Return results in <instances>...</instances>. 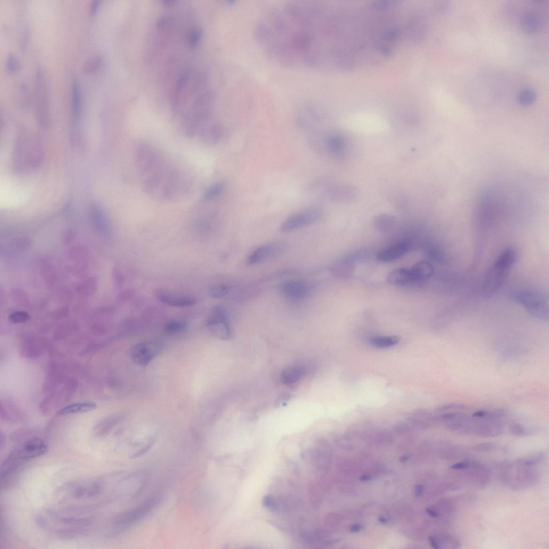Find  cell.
Instances as JSON below:
<instances>
[{
  "instance_id": "d590c367",
  "label": "cell",
  "mask_w": 549,
  "mask_h": 549,
  "mask_svg": "<svg viewBox=\"0 0 549 549\" xmlns=\"http://www.w3.org/2000/svg\"><path fill=\"white\" fill-rule=\"evenodd\" d=\"M470 466V464L468 463H459L453 465H452L450 468L451 469L456 470H462L467 469Z\"/></svg>"
},
{
  "instance_id": "836d02e7",
  "label": "cell",
  "mask_w": 549,
  "mask_h": 549,
  "mask_svg": "<svg viewBox=\"0 0 549 549\" xmlns=\"http://www.w3.org/2000/svg\"><path fill=\"white\" fill-rule=\"evenodd\" d=\"M542 456L543 454L540 453L536 456L530 457L528 459L524 460V465L528 466L535 465L536 463H538L540 461V459H542Z\"/></svg>"
},
{
  "instance_id": "e575fe53",
  "label": "cell",
  "mask_w": 549,
  "mask_h": 549,
  "mask_svg": "<svg viewBox=\"0 0 549 549\" xmlns=\"http://www.w3.org/2000/svg\"><path fill=\"white\" fill-rule=\"evenodd\" d=\"M153 442V441H151L146 446H145L144 448L140 450L139 451L137 452V453L134 454L132 456L131 458L135 459L136 458H138L146 453L151 448V446H152Z\"/></svg>"
},
{
  "instance_id": "ac0fdd59",
  "label": "cell",
  "mask_w": 549,
  "mask_h": 549,
  "mask_svg": "<svg viewBox=\"0 0 549 549\" xmlns=\"http://www.w3.org/2000/svg\"><path fill=\"white\" fill-rule=\"evenodd\" d=\"M410 269L414 281L429 279L432 276L434 270L432 265L425 261L417 263Z\"/></svg>"
},
{
  "instance_id": "5bb4252c",
  "label": "cell",
  "mask_w": 549,
  "mask_h": 549,
  "mask_svg": "<svg viewBox=\"0 0 549 549\" xmlns=\"http://www.w3.org/2000/svg\"><path fill=\"white\" fill-rule=\"evenodd\" d=\"M305 369L301 365H292L283 370L281 375V381L286 386H292L304 376Z\"/></svg>"
},
{
  "instance_id": "ffe728a7",
  "label": "cell",
  "mask_w": 549,
  "mask_h": 549,
  "mask_svg": "<svg viewBox=\"0 0 549 549\" xmlns=\"http://www.w3.org/2000/svg\"><path fill=\"white\" fill-rule=\"evenodd\" d=\"M400 341L398 336H375L370 338L369 342L376 348H387L397 345Z\"/></svg>"
},
{
  "instance_id": "7c38bea8",
  "label": "cell",
  "mask_w": 549,
  "mask_h": 549,
  "mask_svg": "<svg viewBox=\"0 0 549 549\" xmlns=\"http://www.w3.org/2000/svg\"><path fill=\"white\" fill-rule=\"evenodd\" d=\"M408 421L411 426L424 429L436 421V417L429 411L423 409H416L410 413Z\"/></svg>"
},
{
  "instance_id": "74e56055",
  "label": "cell",
  "mask_w": 549,
  "mask_h": 549,
  "mask_svg": "<svg viewBox=\"0 0 549 549\" xmlns=\"http://www.w3.org/2000/svg\"><path fill=\"white\" fill-rule=\"evenodd\" d=\"M429 542H430V543L431 544V545L432 546V547H433L434 548H440L439 546V545L438 544V542H437V540H436L434 538L430 537L429 538Z\"/></svg>"
},
{
  "instance_id": "277c9868",
  "label": "cell",
  "mask_w": 549,
  "mask_h": 549,
  "mask_svg": "<svg viewBox=\"0 0 549 549\" xmlns=\"http://www.w3.org/2000/svg\"><path fill=\"white\" fill-rule=\"evenodd\" d=\"M512 300L532 316L547 321L549 314L548 298L535 290L520 289L513 294Z\"/></svg>"
},
{
  "instance_id": "6da1fadb",
  "label": "cell",
  "mask_w": 549,
  "mask_h": 549,
  "mask_svg": "<svg viewBox=\"0 0 549 549\" xmlns=\"http://www.w3.org/2000/svg\"><path fill=\"white\" fill-rule=\"evenodd\" d=\"M136 160L144 177V187L151 195L169 200L182 196L188 191L187 180L169 167L164 158L150 145H139Z\"/></svg>"
},
{
  "instance_id": "4316f807",
  "label": "cell",
  "mask_w": 549,
  "mask_h": 549,
  "mask_svg": "<svg viewBox=\"0 0 549 549\" xmlns=\"http://www.w3.org/2000/svg\"><path fill=\"white\" fill-rule=\"evenodd\" d=\"M7 70L10 72H14L19 68V63L15 56L10 54L8 55L6 61Z\"/></svg>"
},
{
  "instance_id": "2e32d148",
  "label": "cell",
  "mask_w": 549,
  "mask_h": 549,
  "mask_svg": "<svg viewBox=\"0 0 549 549\" xmlns=\"http://www.w3.org/2000/svg\"><path fill=\"white\" fill-rule=\"evenodd\" d=\"M386 281L392 285L403 286L414 281V279L410 269L399 268L391 272Z\"/></svg>"
},
{
  "instance_id": "e0dca14e",
  "label": "cell",
  "mask_w": 549,
  "mask_h": 549,
  "mask_svg": "<svg viewBox=\"0 0 549 549\" xmlns=\"http://www.w3.org/2000/svg\"><path fill=\"white\" fill-rule=\"evenodd\" d=\"M158 298L161 303L176 308L191 306L197 303L196 299L191 297H174L161 294L158 296Z\"/></svg>"
},
{
  "instance_id": "8992f818",
  "label": "cell",
  "mask_w": 549,
  "mask_h": 549,
  "mask_svg": "<svg viewBox=\"0 0 549 549\" xmlns=\"http://www.w3.org/2000/svg\"><path fill=\"white\" fill-rule=\"evenodd\" d=\"M210 332L216 337L222 340H228L232 336V331L227 312L222 306L213 307L206 321Z\"/></svg>"
},
{
  "instance_id": "f35d334b",
  "label": "cell",
  "mask_w": 549,
  "mask_h": 549,
  "mask_svg": "<svg viewBox=\"0 0 549 549\" xmlns=\"http://www.w3.org/2000/svg\"><path fill=\"white\" fill-rule=\"evenodd\" d=\"M426 511L428 513V514H429L431 516H433V517H436V516H438L437 513L435 511L431 509V508H428V509H427Z\"/></svg>"
},
{
  "instance_id": "8fae6325",
  "label": "cell",
  "mask_w": 549,
  "mask_h": 549,
  "mask_svg": "<svg viewBox=\"0 0 549 549\" xmlns=\"http://www.w3.org/2000/svg\"><path fill=\"white\" fill-rule=\"evenodd\" d=\"M409 248L410 244L407 242H401L382 250L378 253L377 259L383 262L393 261L405 254Z\"/></svg>"
},
{
  "instance_id": "d6a6232c",
  "label": "cell",
  "mask_w": 549,
  "mask_h": 549,
  "mask_svg": "<svg viewBox=\"0 0 549 549\" xmlns=\"http://www.w3.org/2000/svg\"><path fill=\"white\" fill-rule=\"evenodd\" d=\"M495 446L494 443H481L478 444L474 447L475 450L478 451H489L494 449Z\"/></svg>"
},
{
  "instance_id": "83f0119b",
  "label": "cell",
  "mask_w": 549,
  "mask_h": 549,
  "mask_svg": "<svg viewBox=\"0 0 549 549\" xmlns=\"http://www.w3.org/2000/svg\"><path fill=\"white\" fill-rule=\"evenodd\" d=\"M511 432L515 435H524L528 434L530 430L526 427L519 423H513L510 427Z\"/></svg>"
},
{
  "instance_id": "9c48e42d",
  "label": "cell",
  "mask_w": 549,
  "mask_h": 549,
  "mask_svg": "<svg viewBox=\"0 0 549 549\" xmlns=\"http://www.w3.org/2000/svg\"><path fill=\"white\" fill-rule=\"evenodd\" d=\"M279 289L283 296L290 301H302L311 293V286L302 280L292 279L282 282Z\"/></svg>"
},
{
  "instance_id": "603a6c76",
  "label": "cell",
  "mask_w": 549,
  "mask_h": 549,
  "mask_svg": "<svg viewBox=\"0 0 549 549\" xmlns=\"http://www.w3.org/2000/svg\"><path fill=\"white\" fill-rule=\"evenodd\" d=\"M186 328V323L179 321H172L167 323L165 326V330L169 334H175L182 332Z\"/></svg>"
},
{
  "instance_id": "d4e9b609",
  "label": "cell",
  "mask_w": 549,
  "mask_h": 549,
  "mask_svg": "<svg viewBox=\"0 0 549 549\" xmlns=\"http://www.w3.org/2000/svg\"><path fill=\"white\" fill-rule=\"evenodd\" d=\"M230 289L225 285H220L212 287L210 289V294L215 298H221L227 296L229 293Z\"/></svg>"
},
{
  "instance_id": "484cf974",
  "label": "cell",
  "mask_w": 549,
  "mask_h": 549,
  "mask_svg": "<svg viewBox=\"0 0 549 549\" xmlns=\"http://www.w3.org/2000/svg\"><path fill=\"white\" fill-rule=\"evenodd\" d=\"M224 188V184L221 183H218L214 185L206 192V198L208 199H211L219 196L223 192Z\"/></svg>"
},
{
  "instance_id": "30bf717a",
  "label": "cell",
  "mask_w": 549,
  "mask_h": 549,
  "mask_svg": "<svg viewBox=\"0 0 549 549\" xmlns=\"http://www.w3.org/2000/svg\"><path fill=\"white\" fill-rule=\"evenodd\" d=\"M47 450L48 445L46 442L39 438L30 439L24 444L21 448L16 450L23 462L43 455Z\"/></svg>"
},
{
  "instance_id": "f546056e",
  "label": "cell",
  "mask_w": 549,
  "mask_h": 549,
  "mask_svg": "<svg viewBox=\"0 0 549 549\" xmlns=\"http://www.w3.org/2000/svg\"><path fill=\"white\" fill-rule=\"evenodd\" d=\"M343 142L340 138L333 137L328 141V148L332 151H337L342 147Z\"/></svg>"
},
{
  "instance_id": "7402d4cb",
  "label": "cell",
  "mask_w": 549,
  "mask_h": 549,
  "mask_svg": "<svg viewBox=\"0 0 549 549\" xmlns=\"http://www.w3.org/2000/svg\"><path fill=\"white\" fill-rule=\"evenodd\" d=\"M72 112L75 119H77L80 110V96L78 85L75 81L72 84Z\"/></svg>"
},
{
  "instance_id": "4fadbf2b",
  "label": "cell",
  "mask_w": 549,
  "mask_h": 549,
  "mask_svg": "<svg viewBox=\"0 0 549 549\" xmlns=\"http://www.w3.org/2000/svg\"><path fill=\"white\" fill-rule=\"evenodd\" d=\"M279 248L272 243L266 244L258 247L249 255L247 263L255 265L263 262L277 254Z\"/></svg>"
},
{
  "instance_id": "ba28073f",
  "label": "cell",
  "mask_w": 549,
  "mask_h": 549,
  "mask_svg": "<svg viewBox=\"0 0 549 549\" xmlns=\"http://www.w3.org/2000/svg\"><path fill=\"white\" fill-rule=\"evenodd\" d=\"M162 343L151 341L137 344L131 350V357L135 364L139 366H147L163 350Z\"/></svg>"
},
{
  "instance_id": "9a60e30c",
  "label": "cell",
  "mask_w": 549,
  "mask_h": 549,
  "mask_svg": "<svg viewBox=\"0 0 549 549\" xmlns=\"http://www.w3.org/2000/svg\"><path fill=\"white\" fill-rule=\"evenodd\" d=\"M521 27L527 34L535 33L541 26V20L540 16L536 13L529 11L524 13L521 18Z\"/></svg>"
},
{
  "instance_id": "f1b7e54d",
  "label": "cell",
  "mask_w": 549,
  "mask_h": 549,
  "mask_svg": "<svg viewBox=\"0 0 549 549\" xmlns=\"http://www.w3.org/2000/svg\"><path fill=\"white\" fill-rule=\"evenodd\" d=\"M263 504L270 510L278 511L279 510L278 502H277L276 499L271 496L268 495L265 496L263 499Z\"/></svg>"
},
{
  "instance_id": "4dcf8cb0",
  "label": "cell",
  "mask_w": 549,
  "mask_h": 549,
  "mask_svg": "<svg viewBox=\"0 0 549 549\" xmlns=\"http://www.w3.org/2000/svg\"><path fill=\"white\" fill-rule=\"evenodd\" d=\"M393 222V218L388 215L379 216L377 220L379 227H388V226L390 227Z\"/></svg>"
},
{
  "instance_id": "1f68e13d",
  "label": "cell",
  "mask_w": 549,
  "mask_h": 549,
  "mask_svg": "<svg viewBox=\"0 0 549 549\" xmlns=\"http://www.w3.org/2000/svg\"><path fill=\"white\" fill-rule=\"evenodd\" d=\"M395 432L398 434H404L410 432L411 428L408 424L404 422H401L395 426Z\"/></svg>"
},
{
  "instance_id": "d6986e66",
  "label": "cell",
  "mask_w": 549,
  "mask_h": 549,
  "mask_svg": "<svg viewBox=\"0 0 549 549\" xmlns=\"http://www.w3.org/2000/svg\"><path fill=\"white\" fill-rule=\"evenodd\" d=\"M97 404L93 402H83L74 403L61 409L59 413L60 415H68L79 413H85L93 411L96 409Z\"/></svg>"
},
{
  "instance_id": "cb8c5ba5",
  "label": "cell",
  "mask_w": 549,
  "mask_h": 549,
  "mask_svg": "<svg viewBox=\"0 0 549 549\" xmlns=\"http://www.w3.org/2000/svg\"><path fill=\"white\" fill-rule=\"evenodd\" d=\"M102 58L99 55L93 56L88 59L84 64V71L85 73L88 74L94 71L101 65Z\"/></svg>"
},
{
  "instance_id": "8d00e7d4",
  "label": "cell",
  "mask_w": 549,
  "mask_h": 549,
  "mask_svg": "<svg viewBox=\"0 0 549 549\" xmlns=\"http://www.w3.org/2000/svg\"><path fill=\"white\" fill-rule=\"evenodd\" d=\"M99 4L100 2L99 1V0H94V1L92 3L90 6V13L92 15L95 14L96 13L97 11H98Z\"/></svg>"
},
{
  "instance_id": "52a82bcc",
  "label": "cell",
  "mask_w": 549,
  "mask_h": 549,
  "mask_svg": "<svg viewBox=\"0 0 549 549\" xmlns=\"http://www.w3.org/2000/svg\"><path fill=\"white\" fill-rule=\"evenodd\" d=\"M322 211L317 207H312L290 216L281 225L283 232H289L306 227L320 219Z\"/></svg>"
},
{
  "instance_id": "44dd1931",
  "label": "cell",
  "mask_w": 549,
  "mask_h": 549,
  "mask_svg": "<svg viewBox=\"0 0 549 549\" xmlns=\"http://www.w3.org/2000/svg\"><path fill=\"white\" fill-rule=\"evenodd\" d=\"M536 99L535 92L531 88H524L517 95L518 102L522 106H528L533 103Z\"/></svg>"
},
{
  "instance_id": "3957f363",
  "label": "cell",
  "mask_w": 549,
  "mask_h": 549,
  "mask_svg": "<svg viewBox=\"0 0 549 549\" xmlns=\"http://www.w3.org/2000/svg\"><path fill=\"white\" fill-rule=\"evenodd\" d=\"M516 255V250L514 248L508 247L497 257L484 282V297L492 296L502 287L515 263Z\"/></svg>"
},
{
  "instance_id": "5b68a950",
  "label": "cell",
  "mask_w": 549,
  "mask_h": 549,
  "mask_svg": "<svg viewBox=\"0 0 549 549\" xmlns=\"http://www.w3.org/2000/svg\"><path fill=\"white\" fill-rule=\"evenodd\" d=\"M160 500L159 496H153L134 509L117 516L113 523L114 526L110 531V536H116L123 534L133 524L144 518L154 510Z\"/></svg>"
},
{
  "instance_id": "7a4b0ae2",
  "label": "cell",
  "mask_w": 549,
  "mask_h": 549,
  "mask_svg": "<svg viewBox=\"0 0 549 549\" xmlns=\"http://www.w3.org/2000/svg\"><path fill=\"white\" fill-rule=\"evenodd\" d=\"M470 408L464 405H447L442 413L436 416V421L449 429L463 433L484 436H494L503 429V411L500 409H488L485 416L470 413Z\"/></svg>"
}]
</instances>
